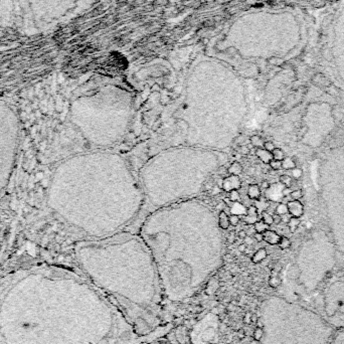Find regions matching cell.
I'll return each instance as SVG.
<instances>
[{
    "label": "cell",
    "mask_w": 344,
    "mask_h": 344,
    "mask_svg": "<svg viewBox=\"0 0 344 344\" xmlns=\"http://www.w3.org/2000/svg\"><path fill=\"white\" fill-rule=\"evenodd\" d=\"M241 186V181L238 175H229L223 181V189L225 192H231L233 190H239Z\"/></svg>",
    "instance_id": "cell-1"
},
{
    "label": "cell",
    "mask_w": 344,
    "mask_h": 344,
    "mask_svg": "<svg viewBox=\"0 0 344 344\" xmlns=\"http://www.w3.org/2000/svg\"><path fill=\"white\" fill-rule=\"evenodd\" d=\"M288 211L293 217H301L304 212V205L300 202V200H291L287 203Z\"/></svg>",
    "instance_id": "cell-2"
},
{
    "label": "cell",
    "mask_w": 344,
    "mask_h": 344,
    "mask_svg": "<svg viewBox=\"0 0 344 344\" xmlns=\"http://www.w3.org/2000/svg\"><path fill=\"white\" fill-rule=\"evenodd\" d=\"M263 238H264V241H266V243H268L269 244H272V246H274V244H279L281 236H280L279 234L276 233V231L268 229L267 231H265V233H263Z\"/></svg>",
    "instance_id": "cell-3"
},
{
    "label": "cell",
    "mask_w": 344,
    "mask_h": 344,
    "mask_svg": "<svg viewBox=\"0 0 344 344\" xmlns=\"http://www.w3.org/2000/svg\"><path fill=\"white\" fill-rule=\"evenodd\" d=\"M256 156L258 157L262 162L265 163V164H269V163L273 160L272 152L267 151V150L264 149V148H257Z\"/></svg>",
    "instance_id": "cell-4"
},
{
    "label": "cell",
    "mask_w": 344,
    "mask_h": 344,
    "mask_svg": "<svg viewBox=\"0 0 344 344\" xmlns=\"http://www.w3.org/2000/svg\"><path fill=\"white\" fill-rule=\"evenodd\" d=\"M312 81L314 83V85L320 87V88H328L329 86H331L330 81L323 73H316L312 78Z\"/></svg>",
    "instance_id": "cell-5"
},
{
    "label": "cell",
    "mask_w": 344,
    "mask_h": 344,
    "mask_svg": "<svg viewBox=\"0 0 344 344\" xmlns=\"http://www.w3.org/2000/svg\"><path fill=\"white\" fill-rule=\"evenodd\" d=\"M248 196L251 199H259L261 197V188L258 184H251L248 188Z\"/></svg>",
    "instance_id": "cell-6"
},
{
    "label": "cell",
    "mask_w": 344,
    "mask_h": 344,
    "mask_svg": "<svg viewBox=\"0 0 344 344\" xmlns=\"http://www.w3.org/2000/svg\"><path fill=\"white\" fill-rule=\"evenodd\" d=\"M218 225H220V228H223V229H228L229 228V225H231L228 213H225L223 210L220 212V216H218Z\"/></svg>",
    "instance_id": "cell-7"
},
{
    "label": "cell",
    "mask_w": 344,
    "mask_h": 344,
    "mask_svg": "<svg viewBox=\"0 0 344 344\" xmlns=\"http://www.w3.org/2000/svg\"><path fill=\"white\" fill-rule=\"evenodd\" d=\"M287 225H288V228H289V231L291 233H295L298 229V228H299V225H301V220H300L299 217H293L292 216L289 220V221L287 223Z\"/></svg>",
    "instance_id": "cell-8"
},
{
    "label": "cell",
    "mask_w": 344,
    "mask_h": 344,
    "mask_svg": "<svg viewBox=\"0 0 344 344\" xmlns=\"http://www.w3.org/2000/svg\"><path fill=\"white\" fill-rule=\"evenodd\" d=\"M231 215H244V213H246L247 215V209L241 204V203L234 202L231 207Z\"/></svg>",
    "instance_id": "cell-9"
},
{
    "label": "cell",
    "mask_w": 344,
    "mask_h": 344,
    "mask_svg": "<svg viewBox=\"0 0 344 344\" xmlns=\"http://www.w3.org/2000/svg\"><path fill=\"white\" fill-rule=\"evenodd\" d=\"M295 167H297V165L295 163L294 159H293V157H285L282 160V168H284V169L292 170Z\"/></svg>",
    "instance_id": "cell-10"
},
{
    "label": "cell",
    "mask_w": 344,
    "mask_h": 344,
    "mask_svg": "<svg viewBox=\"0 0 344 344\" xmlns=\"http://www.w3.org/2000/svg\"><path fill=\"white\" fill-rule=\"evenodd\" d=\"M243 172V166L241 165V163L236 161L233 162V164L231 165V167L228 168V173L231 175H239Z\"/></svg>",
    "instance_id": "cell-11"
},
{
    "label": "cell",
    "mask_w": 344,
    "mask_h": 344,
    "mask_svg": "<svg viewBox=\"0 0 344 344\" xmlns=\"http://www.w3.org/2000/svg\"><path fill=\"white\" fill-rule=\"evenodd\" d=\"M249 141H251V144L253 147H256V148H263L264 146V140L259 136V135H254L249 138Z\"/></svg>",
    "instance_id": "cell-12"
},
{
    "label": "cell",
    "mask_w": 344,
    "mask_h": 344,
    "mask_svg": "<svg viewBox=\"0 0 344 344\" xmlns=\"http://www.w3.org/2000/svg\"><path fill=\"white\" fill-rule=\"evenodd\" d=\"M254 229L256 233H264L265 231H267L268 229H269V225H268L267 223H265L263 220H258L256 223H255Z\"/></svg>",
    "instance_id": "cell-13"
},
{
    "label": "cell",
    "mask_w": 344,
    "mask_h": 344,
    "mask_svg": "<svg viewBox=\"0 0 344 344\" xmlns=\"http://www.w3.org/2000/svg\"><path fill=\"white\" fill-rule=\"evenodd\" d=\"M267 257V251L265 249H260L258 252H257L256 254H255V256L253 257V261L255 263H259V262L263 261V260Z\"/></svg>",
    "instance_id": "cell-14"
},
{
    "label": "cell",
    "mask_w": 344,
    "mask_h": 344,
    "mask_svg": "<svg viewBox=\"0 0 344 344\" xmlns=\"http://www.w3.org/2000/svg\"><path fill=\"white\" fill-rule=\"evenodd\" d=\"M288 212H289V211H288V206H287L286 203H283V202L279 203V204L276 206V208H275V213L278 215L282 216V215H286V213H288Z\"/></svg>",
    "instance_id": "cell-15"
},
{
    "label": "cell",
    "mask_w": 344,
    "mask_h": 344,
    "mask_svg": "<svg viewBox=\"0 0 344 344\" xmlns=\"http://www.w3.org/2000/svg\"><path fill=\"white\" fill-rule=\"evenodd\" d=\"M278 246H279L280 249H287L291 247V241H290V239L287 238V236H281Z\"/></svg>",
    "instance_id": "cell-16"
},
{
    "label": "cell",
    "mask_w": 344,
    "mask_h": 344,
    "mask_svg": "<svg viewBox=\"0 0 344 344\" xmlns=\"http://www.w3.org/2000/svg\"><path fill=\"white\" fill-rule=\"evenodd\" d=\"M272 155H273V159L279 160V161H282V160L284 159L285 157H286V156H285L284 151H283L282 149H280V148H275L274 150H273Z\"/></svg>",
    "instance_id": "cell-17"
},
{
    "label": "cell",
    "mask_w": 344,
    "mask_h": 344,
    "mask_svg": "<svg viewBox=\"0 0 344 344\" xmlns=\"http://www.w3.org/2000/svg\"><path fill=\"white\" fill-rule=\"evenodd\" d=\"M280 182H281L282 184H284L285 187H291L293 180H292L291 176H289V175H287V174H283L280 176Z\"/></svg>",
    "instance_id": "cell-18"
},
{
    "label": "cell",
    "mask_w": 344,
    "mask_h": 344,
    "mask_svg": "<svg viewBox=\"0 0 344 344\" xmlns=\"http://www.w3.org/2000/svg\"><path fill=\"white\" fill-rule=\"evenodd\" d=\"M262 220L265 223H267L269 226L274 223V217H273V215H270L269 212H266V211H264L263 215H262Z\"/></svg>",
    "instance_id": "cell-19"
},
{
    "label": "cell",
    "mask_w": 344,
    "mask_h": 344,
    "mask_svg": "<svg viewBox=\"0 0 344 344\" xmlns=\"http://www.w3.org/2000/svg\"><path fill=\"white\" fill-rule=\"evenodd\" d=\"M243 220H244V223H247V225H255V223L258 221V215H246V216H244Z\"/></svg>",
    "instance_id": "cell-20"
},
{
    "label": "cell",
    "mask_w": 344,
    "mask_h": 344,
    "mask_svg": "<svg viewBox=\"0 0 344 344\" xmlns=\"http://www.w3.org/2000/svg\"><path fill=\"white\" fill-rule=\"evenodd\" d=\"M228 199L231 201V202H239V199H241V196H239V193L238 190H233L229 192Z\"/></svg>",
    "instance_id": "cell-21"
},
{
    "label": "cell",
    "mask_w": 344,
    "mask_h": 344,
    "mask_svg": "<svg viewBox=\"0 0 344 344\" xmlns=\"http://www.w3.org/2000/svg\"><path fill=\"white\" fill-rule=\"evenodd\" d=\"M303 196V192L301 189H295L292 190L291 194H290V197L292 198V200H300Z\"/></svg>",
    "instance_id": "cell-22"
},
{
    "label": "cell",
    "mask_w": 344,
    "mask_h": 344,
    "mask_svg": "<svg viewBox=\"0 0 344 344\" xmlns=\"http://www.w3.org/2000/svg\"><path fill=\"white\" fill-rule=\"evenodd\" d=\"M292 177L294 178V179H296V180H298L299 179V178H301L302 177V175H303V170L301 169V168H299V167H295L294 169H292Z\"/></svg>",
    "instance_id": "cell-23"
},
{
    "label": "cell",
    "mask_w": 344,
    "mask_h": 344,
    "mask_svg": "<svg viewBox=\"0 0 344 344\" xmlns=\"http://www.w3.org/2000/svg\"><path fill=\"white\" fill-rule=\"evenodd\" d=\"M269 165L273 170H280L282 168V161L273 159L272 161L269 163Z\"/></svg>",
    "instance_id": "cell-24"
},
{
    "label": "cell",
    "mask_w": 344,
    "mask_h": 344,
    "mask_svg": "<svg viewBox=\"0 0 344 344\" xmlns=\"http://www.w3.org/2000/svg\"><path fill=\"white\" fill-rule=\"evenodd\" d=\"M247 215H258L259 212H258V208H257V206L249 205V207H248V209H247Z\"/></svg>",
    "instance_id": "cell-25"
},
{
    "label": "cell",
    "mask_w": 344,
    "mask_h": 344,
    "mask_svg": "<svg viewBox=\"0 0 344 344\" xmlns=\"http://www.w3.org/2000/svg\"><path fill=\"white\" fill-rule=\"evenodd\" d=\"M239 223V215H231L229 216V223H231V225H238Z\"/></svg>",
    "instance_id": "cell-26"
},
{
    "label": "cell",
    "mask_w": 344,
    "mask_h": 344,
    "mask_svg": "<svg viewBox=\"0 0 344 344\" xmlns=\"http://www.w3.org/2000/svg\"><path fill=\"white\" fill-rule=\"evenodd\" d=\"M263 148H264V149H266L267 151H269V152H273V150L276 148V147H275V145H274V143H273V142H271V141H266V142H265V143H264Z\"/></svg>",
    "instance_id": "cell-27"
},
{
    "label": "cell",
    "mask_w": 344,
    "mask_h": 344,
    "mask_svg": "<svg viewBox=\"0 0 344 344\" xmlns=\"http://www.w3.org/2000/svg\"><path fill=\"white\" fill-rule=\"evenodd\" d=\"M291 192H292V189L290 187H285L284 189L282 190V195L283 196H289L290 194H291Z\"/></svg>",
    "instance_id": "cell-28"
},
{
    "label": "cell",
    "mask_w": 344,
    "mask_h": 344,
    "mask_svg": "<svg viewBox=\"0 0 344 344\" xmlns=\"http://www.w3.org/2000/svg\"><path fill=\"white\" fill-rule=\"evenodd\" d=\"M254 239H256L257 241H264V238H263V233H255V234H254Z\"/></svg>",
    "instance_id": "cell-29"
},
{
    "label": "cell",
    "mask_w": 344,
    "mask_h": 344,
    "mask_svg": "<svg viewBox=\"0 0 344 344\" xmlns=\"http://www.w3.org/2000/svg\"><path fill=\"white\" fill-rule=\"evenodd\" d=\"M291 217H292V215H290L289 212H288V213H286V215H282V216H281V220H282L283 223H288V221H289V220H290V218H291Z\"/></svg>",
    "instance_id": "cell-30"
},
{
    "label": "cell",
    "mask_w": 344,
    "mask_h": 344,
    "mask_svg": "<svg viewBox=\"0 0 344 344\" xmlns=\"http://www.w3.org/2000/svg\"><path fill=\"white\" fill-rule=\"evenodd\" d=\"M241 153L243 155H248L249 153V148L248 146H241Z\"/></svg>",
    "instance_id": "cell-31"
},
{
    "label": "cell",
    "mask_w": 344,
    "mask_h": 344,
    "mask_svg": "<svg viewBox=\"0 0 344 344\" xmlns=\"http://www.w3.org/2000/svg\"><path fill=\"white\" fill-rule=\"evenodd\" d=\"M244 244H253V238L251 236H247L244 239Z\"/></svg>",
    "instance_id": "cell-32"
},
{
    "label": "cell",
    "mask_w": 344,
    "mask_h": 344,
    "mask_svg": "<svg viewBox=\"0 0 344 344\" xmlns=\"http://www.w3.org/2000/svg\"><path fill=\"white\" fill-rule=\"evenodd\" d=\"M273 217H274V223H276V225H279V223L282 221L281 215H278L275 213V215H273Z\"/></svg>",
    "instance_id": "cell-33"
},
{
    "label": "cell",
    "mask_w": 344,
    "mask_h": 344,
    "mask_svg": "<svg viewBox=\"0 0 344 344\" xmlns=\"http://www.w3.org/2000/svg\"><path fill=\"white\" fill-rule=\"evenodd\" d=\"M261 188H263V189H269L270 188V183L268 181H263L261 183Z\"/></svg>",
    "instance_id": "cell-34"
},
{
    "label": "cell",
    "mask_w": 344,
    "mask_h": 344,
    "mask_svg": "<svg viewBox=\"0 0 344 344\" xmlns=\"http://www.w3.org/2000/svg\"><path fill=\"white\" fill-rule=\"evenodd\" d=\"M238 236L239 238H241V239H244L247 236V233L244 231H239V233H238Z\"/></svg>",
    "instance_id": "cell-35"
},
{
    "label": "cell",
    "mask_w": 344,
    "mask_h": 344,
    "mask_svg": "<svg viewBox=\"0 0 344 344\" xmlns=\"http://www.w3.org/2000/svg\"><path fill=\"white\" fill-rule=\"evenodd\" d=\"M325 4V1H320V0H318V2H314V5L315 7H320V6H323V5Z\"/></svg>",
    "instance_id": "cell-36"
},
{
    "label": "cell",
    "mask_w": 344,
    "mask_h": 344,
    "mask_svg": "<svg viewBox=\"0 0 344 344\" xmlns=\"http://www.w3.org/2000/svg\"><path fill=\"white\" fill-rule=\"evenodd\" d=\"M239 252H244V251H246V244H239Z\"/></svg>",
    "instance_id": "cell-37"
},
{
    "label": "cell",
    "mask_w": 344,
    "mask_h": 344,
    "mask_svg": "<svg viewBox=\"0 0 344 344\" xmlns=\"http://www.w3.org/2000/svg\"><path fill=\"white\" fill-rule=\"evenodd\" d=\"M228 241H231V243H233V233H231V236H228Z\"/></svg>",
    "instance_id": "cell-38"
}]
</instances>
